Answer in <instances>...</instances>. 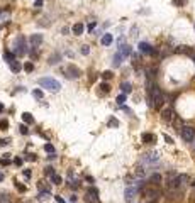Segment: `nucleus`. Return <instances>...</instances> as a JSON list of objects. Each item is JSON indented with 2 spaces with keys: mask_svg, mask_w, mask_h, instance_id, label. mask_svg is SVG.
<instances>
[{
  "mask_svg": "<svg viewBox=\"0 0 195 203\" xmlns=\"http://www.w3.org/2000/svg\"><path fill=\"white\" fill-rule=\"evenodd\" d=\"M3 180V175H2V173H0V181H2Z\"/></svg>",
  "mask_w": 195,
  "mask_h": 203,
  "instance_id": "4c0bfd02",
  "label": "nucleus"
},
{
  "mask_svg": "<svg viewBox=\"0 0 195 203\" xmlns=\"http://www.w3.org/2000/svg\"><path fill=\"white\" fill-rule=\"evenodd\" d=\"M102 76H103V80H105V78H107V80H110V78H112V76H114V74H112L110 71H105V73H103V74H102Z\"/></svg>",
  "mask_w": 195,
  "mask_h": 203,
  "instance_id": "bb28decb",
  "label": "nucleus"
},
{
  "mask_svg": "<svg viewBox=\"0 0 195 203\" xmlns=\"http://www.w3.org/2000/svg\"><path fill=\"white\" fill-rule=\"evenodd\" d=\"M148 93H149V103H151L153 109L158 110L161 105H163L165 98H163V93H161V90L158 88L156 85L149 83V88H148Z\"/></svg>",
  "mask_w": 195,
  "mask_h": 203,
  "instance_id": "f257e3e1",
  "label": "nucleus"
},
{
  "mask_svg": "<svg viewBox=\"0 0 195 203\" xmlns=\"http://www.w3.org/2000/svg\"><path fill=\"white\" fill-rule=\"evenodd\" d=\"M39 85L43 86V88L49 90V92H60V88H61L60 81L55 80V78H41Z\"/></svg>",
  "mask_w": 195,
  "mask_h": 203,
  "instance_id": "f03ea898",
  "label": "nucleus"
},
{
  "mask_svg": "<svg viewBox=\"0 0 195 203\" xmlns=\"http://www.w3.org/2000/svg\"><path fill=\"white\" fill-rule=\"evenodd\" d=\"M34 97L41 98V97H43V92H39V90H34Z\"/></svg>",
  "mask_w": 195,
  "mask_h": 203,
  "instance_id": "2f4dec72",
  "label": "nucleus"
},
{
  "mask_svg": "<svg viewBox=\"0 0 195 203\" xmlns=\"http://www.w3.org/2000/svg\"><path fill=\"white\" fill-rule=\"evenodd\" d=\"M158 154H156V152H148V154H144L143 156V163L144 164H156L158 163Z\"/></svg>",
  "mask_w": 195,
  "mask_h": 203,
  "instance_id": "6e6552de",
  "label": "nucleus"
},
{
  "mask_svg": "<svg viewBox=\"0 0 195 203\" xmlns=\"http://www.w3.org/2000/svg\"><path fill=\"white\" fill-rule=\"evenodd\" d=\"M61 59V54H58V53H55L53 56H49V64H58Z\"/></svg>",
  "mask_w": 195,
  "mask_h": 203,
  "instance_id": "dca6fc26",
  "label": "nucleus"
},
{
  "mask_svg": "<svg viewBox=\"0 0 195 203\" xmlns=\"http://www.w3.org/2000/svg\"><path fill=\"white\" fill-rule=\"evenodd\" d=\"M124 102H126V95H119V97H117V103H119V105H122Z\"/></svg>",
  "mask_w": 195,
  "mask_h": 203,
  "instance_id": "a878e982",
  "label": "nucleus"
},
{
  "mask_svg": "<svg viewBox=\"0 0 195 203\" xmlns=\"http://www.w3.org/2000/svg\"><path fill=\"white\" fill-rule=\"evenodd\" d=\"M0 127H2V129H7V127H9V122H7V120H0Z\"/></svg>",
  "mask_w": 195,
  "mask_h": 203,
  "instance_id": "cd10ccee",
  "label": "nucleus"
},
{
  "mask_svg": "<svg viewBox=\"0 0 195 203\" xmlns=\"http://www.w3.org/2000/svg\"><path fill=\"white\" fill-rule=\"evenodd\" d=\"M20 132H22V134H27V132H29V129H27L26 125H20Z\"/></svg>",
  "mask_w": 195,
  "mask_h": 203,
  "instance_id": "473e14b6",
  "label": "nucleus"
},
{
  "mask_svg": "<svg viewBox=\"0 0 195 203\" xmlns=\"http://www.w3.org/2000/svg\"><path fill=\"white\" fill-rule=\"evenodd\" d=\"M0 163H2V166H7V164H9V159H2Z\"/></svg>",
  "mask_w": 195,
  "mask_h": 203,
  "instance_id": "f704fd0d",
  "label": "nucleus"
},
{
  "mask_svg": "<svg viewBox=\"0 0 195 203\" xmlns=\"http://www.w3.org/2000/svg\"><path fill=\"white\" fill-rule=\"evenodd\" d=\"M22 120H24V122H27V124H32V115L31 114H24Z\"/></svg>",
  "mask_w": 195,
  "mask_h": 203,
  "instance_id": "5701e85b",
  "label": "nucleus"
},
{
  "mask_svg": "<svg viewBox=\"0 0 195 203\" xmlns=\"http://www.w3.org/2000/svg\"><path fill=\"white\" fill-rule=\"evenodd\" d=\"M144 195H146L148 198H151V200L155 201L156 198L160 196V190L156 188V186H149V188H144Z\"/></svg>",
  "mask_w": 195,
  "mask_h": 203,
  "instance_id": "0eeeda50",
  "label": "nucleus"
},
{
  "mask_svg": "<svg viewBox=\"0 0 195 203\" xmlns=\"http://www.w3.org/2000/svg\"><path fill=\"white\" fill-rule=\"evenodd\" d=\"M139 49H141V53H144V54H155V49L149 46L148 43H141L139 44Z\"/></svg>",
  "mask_w": 195,
  "mask_h": 203,
  "instance_id": "9d476101",
  "label": "nucleus"
},
{
  "mask_svg": "<svg viewBox=\"0 0 195 203\" xmlns=\"http://www.w3.org/2000/svg\"><path fill=\"white\" fill-rule=\"evenodd\" d=\"M122 59H124V56L121 54V53H117V54L114 56V66H119L122 63Z\"/></svg>",
  "mask_w": 195,
  "mask_h": 203,
  "instance_id": "6ab92c4d",
  "label": "nucleus"
},
{
  "mask_svg": "<svg viewBox=\"0 0 195 203\" xmlns=\"http://www.w3.org/2000/svg\"><path fill=\"white\" fill-rule=\"evenodd\" d=\"M149 183H151V186H158L161 183V176L160 175H153L151 178H149Z\"/></svg>",
  "mask_w": 195,
  "mask_h": 203,
  "instance_id": "4468645a",
  "label": "nucleus"
},
{
  "mask_svg": "<svg viewBox=\"0 0 195 203\" xmlns=\"http://www.w3.org/2000/svg\"><path fill=\"white\" fill-rule=\"evenodd\" d=\"M27 53V48H26V39L24 37H17L15 39V54L22 56Z\"/></svg>",
  "mask_w": 195,
  "mask_h": 203,
  "instance_id": "39448f33",
  "label": "nucleus"
},
{
  "mask_svg": "<svg viewBox=\"0 0 195 203\" xmlns=\"http://www.w3.org/2000/svg\"><path fill=\"white\" fill-rule=\"evenodd\" d=\"M141 186H143V180H136L131 186H127L126 188V201H132V198L139 193Z\"/></svg>",
  "mask_w": 195,
  "mask_h": 203,
  "instance_id": "7ed1b4c3",
  "label": "nucleus"
},
{
  "mask_svg": "<svg viewBox=\"0 0 195 203\" xmlns=\"http://www.w3.org/2000/svg\"><path fill=\"white\" fill-rule=\"evenodd\" d=\"M100 88H102V92H105V93H109V92H110V85H109V83H102V85H100Z\"/></svg>",
  "mask_w": 195,
  "mask_h": 203,
  "instance_id": "b1692460",
  "label": "nucleus"
},
{
  "mask_svg": "<svg viewBox=\"0 0 195 203\" xmlns=\"http://www.w3.org/2000/svg\"><path fill=\"white\" fill-rule=\"evenodd\" d=\"M2 109H3V105H2V103H0V110H2Z\"/></svg>",
  "mask_w": 195,
  "mask_h": 203,
  "instance_id": "58836bf2",
  "label": "nucleus"
},
{
  "mask_svg": "<svg viewBox=\"0 0 195 203\" xmlns=\"http://www.w3.org/2000/svg\"><path fill=\"white\" fill-rule=\"evenodd\" d=\"M121 54H122L124 58L129 56V54H131V48H129V46H122V48H121Z\"/></svg>",
  "mask_w": 195,
  "mask_h": 203,
  "instance_id": "aec40b11",
  "label": "nucleus"
},
{
  "mask_svg": "<svg viewBox=\"0 0 195 203\" xmlns=\"http://www.w3.org/2000/svg\"><path fill=\"white\" fill-rule=\"evenodd\" d=\"M3 58H5V61H7V63H12V61H15V54H14V53H9V51H5V53H3Z\"/></svg>",
  "mask_w": 195,
  "mask_h": 203,
  "instance_id": "f3484780",
  "label": "nucleus"
},
{
  "mask_svg": "<svg viewBox=\"0 0 195 203\" xmlns=\"http://www.w3.org/2000/svg\"><path fill=\"white\" fill-rule=\"evenodd\" d=\"M53 180H55V183H56V185H61V181H63V180H61V178L58 176V175H55V176H53Z\"/></svg>",
  "mask_w": 195,
  "mask_h": 203,
  "instance_id": "c85d7f7f",
  "label": "nucleus"
},
{
  "mask_svg": "<svg viewBox=\"0 0 195 203\" xmlns=\"http://www.w3.org/2000/svg\"><path fill=\"white\" fill-rule=\"evenodd\" d=\"M0 144H2V146H5V144H9V139H2V142H0Z\"/></svg>",
  "mask_w": 195,
  "mask_h": 203,
  "instance_id": "c9c22d12",
  "label": "nucleus"
},
{
  "mask_svg": "<svg viewBox=\"0 0 195 203\" xmlns=\"http://www.w3.org/2000/svg\"><path fill=\"white\" fill-rule=\"evenodd\" d=\"M10 69L14 73H19L20 69H22V64H20L19 61H12V63H10Z\"/></svg>",
  "mask_w": 195,
  "mask_h": 203,
  "instance_id": "2eb2a0df",
  "label": "nucleus"
},
{
  "mask_svg": "<svg viewBox=\"0 0 195 203\" xmlns=\"http://www.w3.org/2000/svg\"><path fill=\"white\" fill-rule=\"evenodd\" d=\"M44 151H46V152H51V154H53V152H55V147H53L51 144H46V146H44Z\"/></svg>",
  "mask_w": 195,
  "mask_h": 203,
  "instance_id": "393cba45",
  "label": "nucleus"
},
{
  "mask_svg": "<svg viewBox=\"0 0 195 203\" xmlns=\"http://www.w3.org/2000/svg\"><path fill=\"white\" fill-rule=\"evenodd\" d=\"M173 110L171 109H165L163 112H161V117H163V120H166V122H170V120H171V117H173Z\"/></svg>",
  "mask_w": 195,
  "mask_h": 203,
  "instance_id": "f8f14e48",
  "label": "nucleus"
},
{
  "mask_svg": "<svg viewBox=\"0 0 195 203\" xmlns=\"http://www.w3.org/2000/svg\"><path fill=\"white\" fill-rule=\"evenodd\" d=\"M143 140H144V142H153V140H155V135H151V134H144V135H143Z\"/></svg>",
  "mask_w": 195,
  "mask_h": 203,
  "instance_id": "412c9836",
  "label": "nucleus"
},
{
  "mask_svg": "<svg viewBox=\"0 0 195 203\" xmlns=\"http://www.w3.org/2000/svg\"><path fill=\"white\" fill-rule=\"evenodd\" d=\"M85 200L88 201V203H98V200H97V191H88L87 193V196H85Z\"/></svg>",
  "mask_w": 195,
  "mask_h": 203,
  "instance_id": "9b49d317",
  "label": "nucleus"
},
{
  "mask_svg": "<svg viewBox=\"0 0 195 203\" xmlns=\"http://www.w3.org/2000/svg\"><path fill=\"white\" fill-rule=\"evenodd\" d=\"M65 74H66L68 80H75V78L80 76V69H78L76 66L70 64V66H66V68H65Z\"/></svg>",
  "mask_w": 195,
  "mask_h": 203,
  "instance_id": "423d86ee",
  "label": "nucleus"
},
{
  "mask_svg": "<svg viewBox=\"0 0 195 203\" xmlns=\"http://www.w3.org/2000/svg\"><path fill=\"white\" fill-rule=\"evenodd\" d=\"M88 53H90L88 46H82V54H88Z\"/></svg>",
  "mask_w": 195,
  "mask_h": 203,
  "instance_id": "c756f323",
  "label": "nucleus"
},
{
  "mask_svg": "<svg viewBox=\"0 0 195 203\" xmlns=\"http://www.w3.org/2000/svg\"><path fill=\"white\" fill-rule=\"evenodd\" d=\"M46 175H51V176H55V169H53V168H46Z\"/></svg>",
  "mask_w": 195,
  "mask_h": 203,
  "instance_id": "7c9ffc66",
  "label": "nucleus"
},
{
  "mask_svg": "<svg viewBox=\"0 0 195 203\" xmlns=\"http://www.w3.org/2000/svg\"><path fill=\"white\" fill-rule=\"evenodd\" d=\"M83 24H75L73 26V34L75 36H80V34H83Z\"/></svg>",
  "mask_w": 195,
  "mask_h": 203,
  "instance_id": "ddd939ff",
  "label": "nucleus"
},
{
  "mask_svg": "<svg viewBox=\"0 0 195 203\" xmlns=\"http://www.w3.org/2000/svg\"><path fill=\"white\" fill-rule=\"evenodd\" d=\"M29 43H31L32 48H37L41 43H43V34H32L31 39H29Z\"/></svg>",
  "mask_w": 195,
  "mask_h": 203,
  "instance_id": "1a4fd4ad",
  "label": "nucleus"
},
{
  "mask_svg": "<svg viewBox=\"0 0 195 203\" xmlns=\"http://www.w3.org/2000/svg\"><path fill=\"white\" fill-rule=\"evenodd\" d=\"M193 149H195V142H193Z\"/></svg>",
  "mask_w": 195,
  "mask_h": 203,
  "instance_id": "ea45409f",
  "label": "nucleus"
},
{
  "mask_svg": "<svg viewBox=\"0 0 195 203\" xmlns=\"http://www.w3.org/2000/svg\"><path fill=\"white\" fill-rule=\"evenodd\" d=\"M100 43L103 44V46H109V44L112 43V36H110V34H105V36L100 39Z\"/></svg>",
  "mask_w": 195,
  "mask_h": 203,
  "instance_id": "a211bd4d",
  "label": "nucleus"
},
{
  "mask_svg": "<svg viewBox=\"0 0 195 203\" xmlns=\"http://www.w3.org/2000/svg\"><path fill=\"white\" fill-rule=\"evenodd\" d=\"M180 134H182V139H183L185 142H192V140L195 139V129H193V127H190V125H183V127H182Z\"/></svg>",
  "mask_w": 195,
  "mask_h": 203,
  "instance_id": "20e7f679",
  "label": "nucleus"
},
{
  "mask_svg": "<svg viewBox=\"0 0 195 203\" xmlns=\"http://www.w3.org/2000/svg\"><path fill=\"white\" fill-rule=\"evenodd\" d=\"M93 27H95V22H92V24H90V26H88V31L92 32V29H93Z\"/></svg>",
  "mask_w": 195,
  "mask_h": 203,
  "instance_id": "e433bc0d",
  "label": "nucleus"
},
{
  "mask_svg": "<svg viewBox=\"0 0 195 203\" xmlns=\"http://www.w3.org/2000/svg\"><path fill=\"white\" fill-rule=\"evenodd\" d=\"M26 69H27V71H32V69H34V66H32L31 63H27L26 64Z\"/></svg>",
  "mask_w": 195,
  "mask_h": 203,
  "instance_id": "72a5a7b5",
  "label": "nucleus"
},
{
  "mask_svg": "<svg viewBox=\"0 0 195 203\" xmlns=\"http://www.w3.org/2000/svg\"><path fill=\"white\" fill-rule=\"evenodd\" d=\"M121 88H122V92H124V95H126V93H129L131 90H132L129 83H122V86H121Z\"/></svg>",
  "mask_w": 195,
  "mask_h": 203,
  "instance_id": "4be33fe9",
  "label": "nucleus"
}]
</instances>
